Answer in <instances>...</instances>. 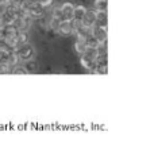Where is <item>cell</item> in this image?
Instances as JSON below:
<instances>
[{"mask_svg": "<svg viewBox=\"0 0 154 151\" xmlns=\"http://www.w3.org/2000/svg\"><path fill=\"white\" fill-rule=\"evenodd\" d=\"M14 51L16 53V56H18L20 64L22 62L30 61V59H34V57H35V49L30 42L18 45L15 49H14Z\"/></svg>", "mask_w": 154, "mask_h": 151, "instance_id": "obj_1", "label": "cell"}, {"mask_svg": "<svg viewBox=\"0 0 154 151\" xmlns=\"http://www.w3.org/2000/svg\"><path fill=\"white\" fill-rule=\"evenodd\" d=\"M92 37L100 43L107 42V24H95L92 26Z\"/></svg>", "mask_w": 154, "mask_h": 151, "instance_id": "obj_2", "label": "cell"}, {"mask_svg": "<svg viewBox=\"0 0 154 151\" xmlns=\"http://www.w3.org/2000/svg\"><path fill=\"white\" fill-rule=\"evenodd\" d=\"M31 22L32 19L29 15H24L20 18H16L14 22V26L18 29V31H29L30 27H31Z\"/></svg>", "mask_w": 154, "mask_h": 151, "instance_id": "obj_3", "label": "cell"}, {"mask_svg": "<svg viewBox=\"0 0 154 151\" xmlns=\"http://www.w3.org/2000/svg\"><path fill=\"white\" fill-rule=\"evenodd\" d=\"M27 15L31 19H41L45 15V8H42L38 3H34L27 8Z\"/></svg>", "mask_w": 154, "mask_h": 151, "instance_id": "obj_4", "label": "cell"}, {"mask_svg": "<svg viewBox=\"0 0 154 151\" xmlns=\"http://www.w3.org/2000/svg\"><path fill=\"white\" fill-rule=\"evenodd\" d=\"M62 12V20H72L73 19V11H75V4L70 2H66L60 5Z\"/></svg>", "mask_w": 154, "mask_h": 151, "instance_id": "obj_5", "label": "cell"}, {"mask_svg": "<svg viewBox=\"0 0 154 151\" xmlns=\"http://www.w3.org/2000/svg\"><path fill=\"white\" fill-rule=\"evenodd\" d=\"M56 31L58 32L60 35H62V37H70V35H73V32H75L72 29V24H70V20L60 22V24H58Z\"/></svg>", "mask_w": 154, "mask_h": 151, "instance_id": "obj_6", "label": "cell"}, {"mask_svg": "<svg viewBox=\"0 0 154 151\" xmlns=\"http://www.w3.org/2000/svg\"><path fill=\"white\" fill-rule=\"evenodd\" d=\"M81 22H82V24H84V26H87V27L95 26V24H96V11L95 10H88V8H87L84 16L81 18Z\"/></svg>", "mask_w": 154, "mask_h": 151, "instance_id": "obj_7", "label": "cell"}, {"mask_svg": "<svg viewBox=\"0 0 154 151\" xmlns=\"http://www.w3.org/2000/svg\"><path fill=\"white\" fill-rule=\"evenodd\" d=\"M80 62H81V65L85 68V69H88V70H91L92 72L93 69H95V66H96V62L93 61V59H91V58H88L87 56H80Z\"/></svg>", "mask_w": 154, "mask_h": 151, "instance_id": "obj_8", "label": "cell"}, {"mask_svg": "<svg viewBox=\"0 0 154 151\" xmlns=\"http://www.w3.org/2000/svg\"><path fill=\"white\" fill-rule=\"evenodd\" d=\"M95 11H107L108 10V0H95L93 2Z\"/></svg>", "mask_w": 154, "mask_h": 151, "instance_id": "obj_9", "label": "cell"}, {"mask_svg": "<svg viewBox=\"0 0 154 151\" xmlns=\"http://www.w3.org/2000/svg\"><path fill=\"white\" fill-rule=\"evenodd\" d=\"M16 39H18V45H22V43L30 42L29 31H18V34H16Z\"/></svg>", "mask_w": 154, "mask_h": 151, "instance_id": "obj_10", "label": "cell"}, {"mask_svg": "<svg viewBox=\"0 0 154 151\" xmlns=\"http://www.w3.org/2000/svg\"><path fill=\"white\" fill-rule=\"evenodd\" d=\"M85 11H87V7L84 5H75V11H73V19H80L84 16Z\"/></svg>", "mask_w": 154, "mask_h": 151, "instance_id": "obj_11", "label": "cell"}, {"mask_svg": "<svg viewBox=\"0 0 154 151\" xmlns=\"http://www.w3.org/2000/svg\"><path fill=\"white\" fill-rule=\"evenodd\" d=\"M22 64H23L24 69L27 70V74H30V73H35V72H37V69H38L37 64H35L32 59H30V61H26V62H22Z\"/></svg>", "mask_w": 154, "mask_h": 151, "instance_id": "obj_12", "label": "cell"}, {"mask_svg": "<svg viewBox=\"0 0 154 151\" xmlns=\"http://www.w3.org/2000/svg\"><path fill=\"white\" fill-rule=\"evenodd\" d=\"M75 50H76V53L79 54V56H82V54L85 53V50H87V43H85L84 41L77 39L76 43H75Z\"/></svg>", "mask_w": 154, "mask_h": 151, "instance_id": "obj_13", "label": "cell"}, {"mask_svg": "<svg viewBox=\"0 0 154 151\" xmlns=\"http://www.w3.org/2000/svg\"><path fill=\"white\" fill-rule=\"evenodd\" d=\"M51 18L57 19V20L62 22V12H61V8H60V5H57V7L53 8V14H51Z\"/></svg>", "mask_w": 154, "mask_h": 151, "instance_id": "obj_14", "label": "cell"}, {"mask_svg": "<svg viewBox=\"0 0 154 151\" xmlns=\"http://www.w3.org/2000/svg\"><path fill=\"white\" fill-rule=\"evenodd\" d=\"M37 3L41 5L42 8H48L53 4V0H37Z\"/></svg>", "mask_w": 154, "mask_h": 151, "instance_id": "obj_15", "label": "cell"}, {"mask_svg": "<svg viewBox=\"0 0 154 151\" xmlns=\"http://www.w3.org/2000/svg\"><path fill=\"white\" fill-rule=\"evenodd\" d=\"M5 12H7V4H5V3H2V4H0V18H2Z\"/></svg>", "mask_w": 154, "mask_h": 151, "instance_id": "obj_16", "label": "cell"}, {"mask_svg": "<svg viewBox=\"0 0 154 151\" xmlns=\"http://www.w3.org/2000/svg\"><path fill=\"white\" fill-rule=\"evenodd\" d=\"M11 2H12V0H3V3H5V4H10Z\"/></svg>", "mask_w": 154, "mask_h": 151, "instance_id": "obj_17", "label": "cell"}, {"mask_svg": "<svg viewBox=\"0 0 154 151\" xmlns=\"http://www.w3.org/2000/svg\"><path fill=\"white\" fill-rule=\"evenodd\" d=\"M2 3H3V0H0V4H2Z\"/></svg>", "mask_w": 154, "mask_h": 151, "instance_id": "obj_18", "label": "cell"}]
</instances>
